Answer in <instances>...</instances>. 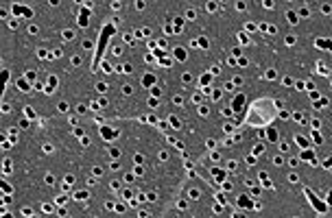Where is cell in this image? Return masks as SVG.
Returning a JSON list of instances; mask_svg holds the SVG:
<instances>
[{"instance_id": "cell-1", "label": "cell", "mask_w": 332, "mask_h": 218, "mask_svg": "<svg viewBox=\"0 0 332 218\" xmlns=\"http://www.w3.org/2000/svg\"><path fill=\"white\" fill-rule=\"evenodd\" d=\"M205 94L210 96V94H212V89H205ZM221 94H223V92H221V89H216V92H214V98H212V100H221Z\"/></svg>"}]
</instances>
